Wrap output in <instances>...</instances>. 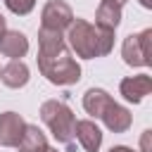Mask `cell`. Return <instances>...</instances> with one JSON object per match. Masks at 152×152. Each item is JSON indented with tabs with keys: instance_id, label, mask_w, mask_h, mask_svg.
I'll list each match as a JSON object with an SVG mask.
<instances>
[{
	"instance_id": "6da1fadb",
	"label": "cell",
	"mask_w": 152,
	"mask_h": 152,
	"mask_svg": "<svg viewBox=\"0 0 152 152\" xmlns=\"http://www.w3.org/2000/svg\"><path fill=\"white\" fill-rule=\"evenodd\" d=\"M38 71L52 86H74L81 81V64L71 57L64 33L38 28Z\"/></svg>"
},
{
	"instance_id": "7a4b0ae2",
	"label": "cell",
	"mask_w": 152,
	"mask_h": 152,
	"mask_svg": "<svg viewBox=\"0 0 152 152\" xmlns=\"http://www.w3.org/2000/svg\"><path fill=\"white\" fill-rule=\"evenodd\" d=\"M64 40H66L69 50L76 52V57L95 59V57H104V55L112 52V48H114V31L74 17L71 26L64 33Z\"/></svg>"
},
{
	"instance_id": "3957f363",
	"label": "cell",
	"mask_w": 152,
	"mask_h": 152,
	"mask_svg": "<svg viewBox=\"0 0 152 152\" xmlns=\"http://www.w3.org/2000/svg\"><path fill=\"white\" fill-rule=\"evenodd\" d=\"M40 121L50 128L55 140L64 145L69 152L76 147V116L64 100H45L40 104Z\"/></svg>"
},
{
	"instance_id": "277c9868",
	"label": "cell",
	"mask_w": 152,
	"mask_h": 152,
	"mask_svg": "<svg viewBox=\"0 0 152 152\" xmlns=\"http://www.w3.org/2000/svg\"><path fill=\"white\" fill-rule=\"evenodd\" d=\"M150 43H152V28H142L140 33H131L121 43V57L128 66H150Z\"/></svg>"
},
{
	"instance_id": "5b68a950",
	"label": "cell",
	"mask_w": 152,
	"mask_h": 152,
	"mask_svg": "<svg viewBox=\"0 0 152 152\" xmlns=\"http://www.w3.org/2000/svg\"><path fill=\"white\" fill-rule=\"evenodd\" d=\"M74 21V12L64 0H48L43 12H40V28L55 31V33H66V28Z\"/></svg>"
},
{
	"instance_id": "8992f818",
	"label": "cell",
	"mask_w": 152,
	"mask_h": 152,
	"mask_svg": "<svg viewBox=\"0 0 152 152\" xmlns=\"http://www.w3.org/2000/svg\"><path fill=\"white\" fill-rule=\"evenodd\" d=\"M26 121L17 112H2L0 114V145L2 147H17Z\"/></svg>"
},
{
	"instance_id": "52a82bcc",
	"label": "cell",
	"mask_w": 152,
	"mask_h": 152,
	"mask_svg": "<svg viewBox=\"0 0 152 152\" xmlns=\"http://www.w3.org/2000/svg\"><path fill=\"white\" fill-rule=\"evenodd\" d=\"M152 90V78L150 74H138V76H126L121 83H119V93L124 95V100L138 104L142 102L145 95H150Z\"/></svg>"
},
{
	"instance_id": "ba28073f",
	"label": "cell",
	"mask_w": 152,
	"mask_h": 152,
	"mask_svg": "<svg viewBox=\"0 0 152 152\" xmlns=\"http://www.w3.org/2000/svg\"><path fill=\"white\" fill-rule=\"evenodd\" d=\"M102 124L112 131V133H126L128 128H131V124H133V114L126 109V107H121L119 102H109L107 104V109L102 112Z\"/></svg>"
},
{
	"instance_id": "9c48e42d",
	"label": "cell",
	"mask_w": 152,
	"mask_h": 152,
	"mask_svg": "<svg viewBox=\"0 0 152 152\" xmlns=\"http://www.w3.org/2000/svg\"><path fill=\"white\" fill-rule=\"evenodd\" d=\"M76 140L86 152H100L102 131L93 119H81V121H76Z\"/></svg>"
},
{
	"instance_id": "30bf717a",
	"label": "cell",
	"mask_w": 152,
	"mask_h": 152,
	"mask_svg": "<svg viewBox=\"0 0 152 152\" xmlns=\"http://www.w3.org/2000/svg\"><path fill=\"white\" fill-rule=\"evenodd\" d=\"M28 78H31V71H28V66L21 59H10L0 69V81L7 88H24L28 83Z\"/></svg>"
},
{
	"instance_id": "8fae6325",
	"label": "cell",
	"mask_w": 152,
	"mask_h": 152,
	"mask_svg": "<svg viewBox=\"0 0 152 152\" xmlns=\"http://www.w3.org/2000/svg\"><path fill=\"white\" fill-rule=\"evenodd\" d=\"M28 52V38L21 31H5L0 38V55L10 59H19Z\"/></svg>"
},
{
	"instance_id": "7c38bea8",
	"label": "cell",
	"mask_w": 152,
	"mask_h": 152,
	"mask_svg": "<svg viewBox=\"0 0 152 152\" xmlns=\"http://www.w3.org/2000/svg\"><path fill=\"white\" fill-rule=\"evenodd\" d=\"M50 145H48V138L45 133L36 126V124H26L24 126V133L17 142V150L19 152H45Z\"/></svg>"
},
{
	"instance_id": "4fadbf2b",
	"label": "cell",
	"mask_w": 152,
	"mask_h": 152,
	"mask_svg": "<svg viewBox=\"0 0 152 152\" xmlns=\"http://www.w3.org/2000/svg\"><path fill=\"white\" fill-rule=\"evenodd\" d=\"M109 102H112V95L107 90H102V88H88L83 93V109L95 119L102 116V112L107 109Z\"/></svg>"
},
{
	"instance_id": "5bb4252c",
	"label": "cell",
	"mask_w": 152,
	"mask_h": 152,
	"mask_svg": "<svg viewBox=\"0 0 152 152\" xmlns=\"http://www.w3.org/2000/svg\"><path fill=\"white\" fill-rule=\"evenodd\" d=\"M95 24L102 26V28L116 31V26L121 24V5L109 2V0H102L97 5V12H95Z\"/></svg>"
},
{
	"instance_id": "9a60e30c",
	"label": "cell",
	"mask_w": 152,
	"mask_h": 152,
	"mask_svg": "<svg viewBox=\"0 0 152 152\" xmlns=\"http://www.w3.org/2000/svg\"><path fill=\"white\" fill-rule=\"evenodd\" d=\"M5 7L17 17H26L36 7V0H5Z\"/></svg>"
},
{
	"instance_id": "2e32d148",
	"label": "cell",
	"mask_w": 152,
	"mask_h": 152,
	"mask_svg": "<svg viewBox=\"0 0 152 152\" xmlns=\"http://www.w3.org/2000/svg\"><path fill=\"white\" fill-rule=\"evenodd\" d=\"M150 135H152L150 128L142 131V135H140V147H142V152H152V150H150Z\"/></svg>"
},
{
	"instance_id": "e0dca14e",
	"label": "cell",
	"mask_w": 152,
	"mask_h": 152,
	"mask_svg": "<svg viewBox=\"0 0 152 152\" xmlns=\"http://www.w3.org/2000/svg\"><path fill=\"white\" fill-rule=\"evenodd\" d=\"M109 152H135L133 147H128V145H114Z\"/></svg>"
},
{
	"instance_id": "ac0fdd59",
	"label": "cell",
	"mask_w": 152,
	"mask_h": 152,
	"mask_svg": "<svg viewBox=\"0 0 152 152\" xmlns=\"http://www.w3.org/2000/svg\"><path fill=\"white\" fill-rule=\"evenodd\" d=\"M7 31V19H5V14L0 12V38H2V33Z\"/></svg>"
},
{
	"instance_id": "d6986e66",
	"label": "cell",
	"mask_w": 152,
	"mask_h": 152,
	"mask_svg": "<svg viewBox=\"0 0 152 152\" xmlns=\"http://www.w3.org/2000/svg\"><path fill=\"white\" fill-rule=\"evenodd\" d=\"M140 5H142V7H147V10H150V7H152V0H140Z\"/></svg>"
},
{
	"instance_id": "ffe728a7",
	"label": "cell",
	"mask_w": 152,
	"mask_h": 152,
	"mask_svg": "<svg viewBox=\"0 0 152 152\" xmlns=\"http://www.w3.org/2000/svg\"><path fill=\"white\" fill-rule=\"evenodd\" d=\"M45 152H57V150H55V147H48V150H45Z\"/></svg>"
}]
</instances>
